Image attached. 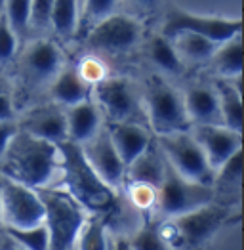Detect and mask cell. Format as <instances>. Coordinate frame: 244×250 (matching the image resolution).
I'll use <instances>...</instances> for the list:
<instances>
[{"mask_svg": "<svg viewBox=\"0 0 244 250\" xmlns=\"http://www.w3.org/2000/svg\"><path fill=\"white\" fill-rule=\"evenodd\" d=\"M60 146L18 132L0 157V174L27 188L39 189L60 182Z\"/></svg>", "mask_w": 244, "mask_h": 250, "instance_id": "1", "label": "cell"}, {"mask_svg": "<svg viewBox=\"0 0 244 250\" xmlns=\"http://www.w3.org/2000/svg\"><path fill=\"white\" fill-rule=\"evenodd\" d=\"M60 184L88 212H105L117 203V191L103 184L102 178L88 165L81 146L60 144Z\"/></svg>", "mask_w": 244, "mask_h": 250, "instance_id": "2", "label": "cell"}, {"mask_svg": "<svg viewBox=\"0 0 244 250\" xmlns=\"http://www.w3.org/2000/svg\"><path fill=\"white\" fill-rule=\"evenodd\" d=\"M44 228L50 237V250H73L75 239L90 212L61 186L39 188Z\"/></svg>", "mask_w": 244, "mask_h": 250, "instance_id": "3", "label": "cell"}, {"mask_svg": "<svg viewBox=\"0 0 244 250\" xmlns=\"http://www.w3.org/2000/svg\"><path fill=\"white\" fill-rule=\"evenodd\" d=\"M229 218V210L216 201L159 224V233L172 250H195L204 245Z\"/></svg>", "mask_w": 244, "mask_h": 250, "instance_id": "4", "label": "cell"}, {"mask_svg": "<svg viewBox=\"0 0 244 250\" xmlns=\"http://www.w3.org/2000/svg\"><path fill=\"white\" fill-rule=\"evenodd\" d=\"M25 50L18 56L16 79L25 94L48 90L56 75L65 67V56L60 42L46 37H37L25 42Z\"/></svg>", "mask_w": 244, "mask_h": 250, "instance_id": "5", "label": "cell"}, {"mask_svg": "<svg viewBox=\"0 0 244 250\" xmlns=\"http://www.w3.org/2000/svg\"><path fill=\"white\" fill-rule=\"evenodd\" d=\"M88 50L96 56H121L143 42V23L132 14L115 12L90 25L84 33Z\"/></svg>", "mask_w": 244, "mask_h": 250, "instance_id": "6", "label": "cell"}, {"mask_svg": "<svg viewBox=\"0 0 244 250\" xmlns=\"http://www.w3.org/2000/svg\"><path fill=\"white\" fill-rule=\"evenodd\" d=\"M143 111L147 126L155 136H164L180 130H189L191 125L185 115L183 94L172 84L164 83L159 77H151L142 92Z\"/></svg>", "mask_w": 244, "mask_h": 250, "instance_id": "7", "label": "cell"}, {"mask_svg": "<svg viewBox=\"0 0 244 250\" xmlns=\"http://www.w3.org/2000/svg\"><path fill=\"white\" fill-rule=\"evenodd\" d=\"M92 100L98 104L107 123H142L145 121L143 98L138 86L126 77H105L92 86Z\"/></svg>", "mask_w": 244, "mask_h": 250, "instance_id": "8", "label": "cell"}, {"mask_svg": "<svg viewBox=\"0 0 244 250\" xmlns=\"http://www.w3.org/2000/svg\"><path fill=\"white\" fill-rule=\"evenodd\" d=\"M214 201H216V193L212 186L187 180L166 163V172L161 186L157 188V203H155L157 214H161L164 220L193 212Z\"/></svg>", "mask_w": 244, "mask_h": 250, "instance_id": "9", "label": "cell"}, {"mask_svg": "<svg viewBox=\"0 0 244 250\" xmlns=\"http://www.w3.org/2000/svg\"><path fill=\"white\" fill-rule=\"evenodd\" d=\"M241 31H243V21L239 18L195 14L189 10H182L178 6L170 8L164 14L163 27H161V35L166 39H172L180 33H193L216 44H222V42L239 37Z\"/></svg>", "mask_w": 244, "mask_h": 250, "instance_id": "10", "label": "cell"}, {"mask_svg": "<svg viewBox=\"0 0 244 250\" xmlns=\"http://www.w3.org/2000/svg\"><path fill=\"white\" fill-rule=\"evenodd\" d=\"M157 146L164 155L168 167L174 168L180 176L212 186L214 170L210 168L203 149L193 138L191 130H180L172 134L157 136Z\"/></svg>", "mask_w": 244, "mask_h": 250, "instance_id": "11", "label": "cell"}, {"mask_svg": "<svg viewBox=\"0 0 244 250\" xmlns=\"http://www.w3.org/2000/svg\"><path fill=\"white\" fill-rule=\"evenodd\" d=\"M42 220L39 191L0 174V224L4 228H33Z\"/></svg>", "mask_w": 244, "mask_h": 250, "instance_id": "12", "label": "cell"}, {"mask_svg": "<svg viewBox=\"0 0 244 250\" xmlns=\"http://www.w3.org/2000/svg\"><path fill=\"white\" fill-rule=\"evenodd\" d=\"M82 153L88 161V165L94 168V172L102 178L103 184H107L111 189H117L124 186L126 182V167L122 163L121 155L113 146L109 132L103 125V128L86 144L81 146Z\"/></svg>", "mask_w": 244, "mask_h": 250, "instance_id": "13", "label": "cell"}, {"mask_svg": "<svg viewBox=\"0 0 244 250\" xmlns=\"http://www.w3.org/2000/svg\"><path fill=\"white\" fill-rule=\"evenodd\" d=\"M21 132L39 138L44 142L60 146L67 142V123H65V109L61 105L41 104L27 109L21 119H16Z\"/></svg>", "mask_w": 244, "mask_h": 250, "instance_id": "14", "label": "cell"}, {"mask_svg": "<svg viewBox=\"0 0 244 250\" xmlns=\"http://www.w3.org/2000/svg\"><path fill=\"white\" fill-rule=\"evenodd\" d=\"M189 130L201 146L212 170L222 167L235 153L243 151V132L231 130L224 125L191 126Z\"/></svg>", "mask_w": 244, "mask_h": 250, "instance_id": "15", "label": "cell"}, {"mask_svg": "<svg viewBox=\"0 0 244 250\" xmlns=\"http://www.w3.org/2000/svg\"><path fill=\"white\" fill-rule=\"evenodd\" d=\"M185 115L191 126L222 125L220 102L214 84H193L183 94Z\"/></svg>", "mask_w": 244, "mask_h": 250, "instance_id": "16", "label": "cell"}, {"mask_svg": "<svg viewBox=\"0 0 244 250\" xmlns=\"http://www.w3.org/2000/svg\"><path fill=\"white\" fill-rule=\"evenodd\" d=\"M63 109H65V123H67V142L71 144H77V146L86 144L105 125L102 111L92 98Z\"/></svg>", "mask_w": 244, "mask_h": 250, "instance_id": "17", "label": "cell"}, {"mask_svg": "<svg viewBox=\"0 0 244 250\" xmlns=\"http://www.w3.org/2000/svg\"><path fill=\"white\" fill-rule=\"evenodd\" d=\"M105 128L117 153L121 155L124 167L136 161L153 144L151 130L142 123H105Z\"/></svg>", "mask_w": 244, "mask_h": 250, "instance_id": "18", "label": "cell"}, {"mask_svg": "<svg viewBox=\"0 0 244 250\" xmlns=\"http://www.w3.org/2000/svg\"><path fill=\"white\" fill-rule=\"evenodd\" d=\"M52 102L61 107H71L92 98V86L81 77L77 65H65L48 88Z\"/></svg>", "mask_w": 244, "mask_h": 250, "instance_id": "19", "label": "cell"}, {"mask_svg": "<svg viewBox=\"0 0 244 250\" xmlns=\"http://www.w3.org/2000/svg\"><path fill=\"white\" fill-rule=\"evenodd\" d=\"M166 172V159L161 153L157 142L143 151L142 155L126 167V182L124 184H143L151 188H159Z\"/></svg>", "mask_w": 244, "mask_h": 250, "instance_id": "20", "label": "cell"}, {"mask_svg": "<svg viewBox=\"0 0 244 250\" xmlns=\"http://www.w3.org/2000/svg\"><path fill=\"white\" fill-rule=\"evenodd\" d=\"M220 113H222V125L243 132V88L241 79H218L214 83Z\"/></svg>", "mask_w": 244, "mask_h": 250, "instance_id": "21", "label": "cell"}, {"mask_svg": "<svg viewBox=\"0 0 244 250\" xmlns=\"http://www.w3.org/2000/svg\"><path fill=\"white\" fill-rule=\"evenodd\" d=\"M81 0H54L50 16V33H54L56 41L67 42L75 39L81 31Z\"/></svg>", "mask_w": 244, "mask_h": 250, "instance_id": "22", "label": "cell"}, {"mask_svg": "<svg viewBox=\"0 0 244 250\" xmlns=\"http://www.w3.org/2000/svg\"><path fill=\"white\" fill-rule=\"evenodd\" d=\"M218 79H241L243 75V39L241 35L222 42L206 63Z\"/></svg>", "mask_w": 244, "mask_h": 250, "instance_id": "23", "label": "cell"}, {"mask_svg": "<svg viewBox=\"0 0 244 250\" xmlns=\"http://www.w3.org/2000/svg\"><path fill=\"white\" fill-rule=\"evenodd\" d=\"M180 60L183 65L193 63V65H206L210 62V58L214 56L216 48L220 44L208 41L201 35H193V33H180L176 37L170 39Z\"/></svg>", "mask_w": 244, "mask_h": 250, "instance_id": "24", "label": "cell"}, {"mask_svg": "<svg viewBox=\"0 0 244 250\" xmlns=\"http://www.w3.org/2000/svg\"><path fill=\"white\" fill-rule=\"evenodd\" d=\"M145 52H147L149 62L155 63V67L159 71H163L164 75H180L183 71V67H185L182 60H180L172 41L163 37L161 33L149 39Z\"/></svg>", "mask_w": 244, "mask_h": 250, "instance_id": "25", "label": "cell"}, {"mask_svg": "<svg viewBox=\"0 0 244 250\" xmlns=\"http://www.w3.org/2000/svg\"><path fill=\"white\" fill-rule=\"evenodd\" d=\"M73 250H111L109 228L102 218L88 216L75 239Z\"/></svg>", "mask_w": 244, "mask_h": 250, "instance_id": "26", "label": "cell"}, {"mask_svg": "<svg viewBox=\"0 0 244 250\" xmlns=\"http://www.w3.org/2000/svg\"><path fill=\"white\" fill-rule=\"evenodd\" d=\"M241 180H243V151L235 153L231 159H227L222 167L214 170V178H212V188L218 195H227L231 191H239L241 189Z\"/></svg>", "mask_w": 244, "mask_h": 250, "instance_id": "27", "label": "cell"}, {"mask_svg": "<svg viewBox=\"0 0 244 250\" xmlns=\"http://www.w3.org/2000/svg\"><path fill=\"white\" fill-rule=\"evenodd\" d=\"M4 228V226H2ZM6 235L20 250H50V237L44 224L33 228H4Z\"/></svg>", "mask_w": 244, "mask_h": 250, "instance_id": "28", "label": "cell"}, {"mask_svg": "<svg viewBox=\"0 0 244 250\" xmlns=\"http://www.w3.org/2000/svg\"><path fill=\"white\" fill-rule=\"evenodd\" d=\"M2 16L10 23L20 42H27L31 37V0H6Z\"/></svg>", "mask_w": 244, "mask_h": 250, "instance_id": "29", "label": "cell"}, {"mask_svg": "<svg viewBox=\"0 0 244 250\" xmlns=\"http://www.w3.org/2000/svg\"><path fill=\"white\" fill-rule=\"evenodd\" d=\"M128 245L132 250H172L159 233V224L155 222H147L134 231V235L128 239Z\"/></svg>", "mask_w": 244, "mask_h": 250, "instance_id": "30", "label": "cell"}, {"mask_svg": "<svg viewBox=\"0 0 244 250\" xmlns=\"http://www.w3.org/2000/svg\"><path fill=\"white\" fill-rule=\"evenodd\" d=\"M122 0H82V16H81V31L84 33L90 25L103 20L115 12H119Z\"/></svg>", "mask_w": 244, "mask_h": 250, "instance_id": "31", "label": "cell"}, {"mask_svg": "<svg viewBox=\"0 0 244 250\" xmlns=\"http://www.w3.org/2000/svg\"><path fill=\"white\" fill-rule=\"evenodd\" d=\"M54 0H31V33L44 37L50 33V16Z\"/></svg>", "mask_w": 244, "mask_h": 250, "instance_id": "32", "label": "cell"}, {"mask_svg": "<svg viewBox=\"0 0 244 250\" xmlns=\"http://www.w3.org/2000/svg\"><path fill=\"white\" fill-rule=\"evenodd\" d=\"M20 39L4 16H0V65L12 62L20 52Z\"/></svg>", "mask_w": 244, "mask_h": 250, "instance_id": "33", "label": "cell"}, {"mask_svg": "<svg viewBox=\"0 0 244 250\" xmlns=\"http://www.w3.org/2000/svg\"><path fill=\"white\" fill-rule=\"evenodd\" d=\"M128 188V203L136 210H151L157 203V189L143 184H124Z\"/></svg>", "mask_w": 244, "mask_h": 250, "instance_id": "34", "label": "cell"}, {"mask_svg": "<svg viewBox=\"0 0 244 250\" xmlns=\"http://www.w3.org/2000/svg\"><path fill=\"white\" fill-rule=\"evenodd\" d=\"M77 69H79L82 79L90 84V86H94V84H98L100 81H103L105 77H109V71H107L103 60L100 56H96V54L86 56V58L77 65Z\"/></svg>", "mask_w": 244, "mask_h": 250, "instance_id": "35", "label": "cell"}, {"mask_svg": "<svg viewBox=\"0 0 244 250\" xmlns=\"http://www.w3.org/2000/svg\"><path fill=\"white\" fill-rule=\"evenodd\" d=\"M20 132V126L16 119H8V121H0V157L4 155V151L8 149L10 142L16 138V134Z\"/></svg>", "mask_w": 244, "mask_h": 250, "instance_id": "36", "label": "cell"}, {"mask_svg": "<svg viewBox=\"0 0 244 250\" xmlns=\"http://www.w3.org/2000/svg\"><path fill=\"white\" fill-rule=\"evenodd\" d=\"M16 119V102L10 92L0 94V121Z\"/></svg>", "mask_w": 244, "mask_h": 250, "instance_id": "37", "label": "cell"}, {"mask_svg": "<svg viewBox=\"0 0 244 250\" xmlns=\"http://www.w3.org/2000/svg\"><path fill=\"white\" fill-rule=\"evenodd\" d=\"M126 2H130L134 6V10L140 12V14H151L161 4V0H126Z\"/></svg>", "mask_w": 244, "mask_h": 250, "instance_id": "38", "label": "cell"}, {"mask_svg": "<svg viewBox=\"0 0 244 250\" xmlns=\"http://www.w3.org/2000/svg\"><path fill=\"white\" fill-rule=\"evenodd\" d=\"M14 243L10 241V237L6 235V231L2 228V224H0V250H14Z\"/></svg>", "mask_w": 244, "mask_h": 250, "instance_id": "39", "label": "cell"}, {"mask_svg": "<svg viewBox=\"0 0 244 250\" xmlns=\"http://www.w3.org/2000/svg\"><path fill=\"white\" fill-rule=\"evenodd\" d=\"M111 250H132V249H130V245H128V239H121V241H117L115 245H111Z\"/></svg>", "mask_w": 244, "mask_h": 250, "instance_id": "40", "label": "cell"}, {"mask_svg": "<svg viewBox=\"0 0 244 250\" xmlns=\"http://www.w3.org/2000/svg\"><path fill=\"white\" fill-rule=\"evenodd\" d=\"M4 92H10V86H8V79L0 71V94H4Z\"/></svg>", "mask_w": 244, "mask_h": 250, "instance_id": "41", "label": "cell"}, {"mask_svg": "<svg viewBox=\"0 0 244 250\" xmlns=\"http://www.w3.org/2000/svg\"><path fill=\"white\" fill-rule=\"evenodd\" d=\"M4 2L6 0H0V16H2V10H4Z\"/></svg>", "mask_w": 244, "mask_h": 250, "instance_id": "42", "label": "cell"}, {"mask_svg": "<svg viewBox=\"0 0 244 250\" xmlns=\"http://www.w3.org/2000/svg\"><path fill=\"white\" fill-rule=\"evenodd\" d=\"M14 250H20V249H14Z\"/></svg>", "mask_w": 244, "mask_h": 250, "instance_id": "43", "label": "cell"}, {"mask_svg": "<svg viewBox=\"0 0 244 250\" xmlns=\"http://www.w3.org/2000/svg\"><path fill=\"white\" fill-rule=\"evenodd\" d=\"M81 2H82V0H81Z\"/></svg>", "mask_w": 244, "mask_h": 250, "instance_id": "44", "label": "cell"}]
</instances>
